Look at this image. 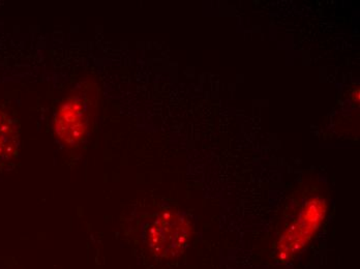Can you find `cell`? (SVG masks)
I'll return each mask as SVG.
<instances>
[{
    "instance_id": "6da1fadb",
    "label": "cell",
    "mask_w": 360,
    "mask_h": 269,
    "mask_svg": "<svg viewBox=\"0 0 360 269\" xmlns=\"http://www.w3.org/2000/svg\"><path fill=\"white\" fill-rule=\"evenodd\" d=\"M98 102V85L86 82L60 103L54 114L53 131L61 143L72 148L84 141L94 124Z\"/></svg>"
},
{
    "instance_id": "7a4b0ae2",
    "label": "cell",
    "mask_w": 360,
    "mask_h": 269,
    "mask_svg": "<svg viewBox=\"0 0 360 269\" xmlns=\"http://www.w3.org/2000/svg\"><path fill=\"white\" fill-rule=\"evenodd\" d=\"M144 250L158 260H172L188 248L192 226L182 212L168 209L153 214L144 223L140 233Z\"/></svg>"
},
{
    "instance_id": "3957f363",
    "label": "cell",
    "mask_w": 360,
    "mask_h": 269,
    "mask_svg": "<svg viewBox=\"0 0 360 269\" xmlns=\"http://www.w3.org/2000/svg\"><path fill=\"white\" fill-rule=\"evenodd\" d=\"M18 147V128L10 116L0 111V167L16 157Z\"/></svg>"
}]
</instances>
